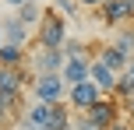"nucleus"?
<instances>
[{"label":"nucleus","mask_w":134,"mask_h":130,"mask_svg":"<svg viewBox=\"0 0 134 130\" xmlns=\"http://www.w3.org/2000/svg\"><path fill=\"white\" fill-rule=\"evenodd\" d=\"M35 35H39V46L60 49L64 39H67V21H64V14H57V11H42L39 25H35Z\"/></svg>","instance_id":"1"},{"label":"nucleus","mask_w":134,"mask_h":130,"mask_svg":"<svg viewBox=\"0 0 134 130\" xmlns=\"http://www.w3.org/2000/svg\"><path fill=\"white\" fill-rule=\"evenodd\" d=\"M32 95L39 102H64L67 98V81L60 77V70H49V74H35V84H32Z\"/></svg>","instance_id":"2"},{"label":"nucleus","mask_w":134,"mask_h":130,"mask_svg":"<svg viewBox=\"0 0 134 130\" xmlns=\"http://www.w3.org/2000/svg\"><path fill=\"white\" fill-rule=\"evenodd\" d=\"M99 98H102V88L92 81V77H88V81H78V84H71V88H67V102H71L78 113H85L88 106H95Z\"/></svg>","instance_id":"3"},{"label":"nucleus","mask_w":134,"mask_h":130,"mask_svg":"<svg viewBox=\"0 0 134 130\" xmlns=\"http://www.w3.org/2000/svg\"><path fill=\"white\" fill-rule=\"evenodd\" d=\"M28 67L35 74H49V70L64 67V49H49V46H35V53L28 56Z\"/></svg>","instance_id":"4"},{"label":"nucleus","mask_w":134,"mask_h":130,"mask_svg":"<svg viewBox=\"0 0 134 130\" xmlns=\"http://www.w3.org/2000/svg\"><path fill=\"white\" fill-rule=\"evenodd\" d=\"M85 113H88V120H92L99 130H109L116 120H120V109H116V102H113V98H106V95H102L95 106H88Z\"/></svg>","instance_id":"5"},{"label":"nucleus","mask_w":134,"mask_h":130,"mask_svg":"<svg viewBox=\"0 0 134 130\" xmlns=\"http://www.w3.org/2000/svg\"><path fill=\"white\" fill-rule=\"evenodd\" d=\"M88 70H92V60L88 56H64V67H60V77L67 81V88L78 81H88Z\"/></svg>","instance_id":"6"},{"label":"nucleus","mask_w":134,"mask_h":130,"mask_svg":"<svg viewBox=\"0 0 134 130\" xmlns=\"http://www.w3.org/2000/svg\"><path fill=\"white\" fill-rule=\"evenodd\" d=\"M0 28H4V42H11V46H25L28 42V25L18 14H7V18L0 21Z\"/></svg>","instance_id":"7"},{"label":"nucleus","mask_w":134,"mask_h":130,"mask_svg":"<svg viewBox=\"0 0 134 130\" xmlns=\"http://www.w3.org/2000/svg\"><path fill=\"white\" fill-rule=\"evenodd\" d=\"M49 109H53L49 102H39L35 98L28 106V113H25V127L21 130H49Z\"/></svg>","instance_id":"8"},{"label":"nucleus","mask_w":134,"mask_h":130,"mask_svg":"<svg viewBox=\"0 0 134 130\" xmlns=\"http://www.w3.org/2000/svg\"><path fill=\"white\" fill-rule=\"evenodd\" d=\"M88 77H92V81L102 88V95H113V88H116V70H109L102 60H92V70H88Z\"/></svg>","instance_id":"9"},{"label":"nucleus","mask_w":134,"mask_h":130,"mask_svg":"<svg viewBox=\"0 0 134 130\" xmlns=\"http://www.w3.org/2000/svg\"><path fill=\"white\" fill-rule=\"evenodd\" d=\"M21 88H25V70L21 67H0V91L21 95Z\"/></svg>","instance_id":"10"},{"label":"nucleus","mask_w":134,"mask_h":130,"mask_svg":"<svg viewBox=\"0 0 134 130\" xmlns=\"http://www.w3.org/2000/svg\"><path fill=\"white\" fill-rule=\"evenodd\" d=\"M95 60H102L109 70H116V74H120V70H127V60H131V56H124L113 42H106V46H99V56H95Z\"/></svg>","instance_id":"11"},{"label":"nucleus","mask_w":134,"mask_h":130,"mask_svg":"<svg viewBox=\"0 0 134 130\" xmlns=\"http://www.w3.org/2000/svg\"><path fill=\"white\" fill-rule=\"evenodd\" d=\"M25 46H11V42H0V67H25Z\"/></svg>","instance_id":"12"},{"label":"nucleus","mask_w":134,"mask_h":130,"mask_svg":"<svg viewBox=\"0 0 134 130\" xmlns=\"http://www.w3.org/2000/svg\"><path fill=\"white\" fill-rule=\"evenodd\" d=\"M74 127V116L67 113L64 102H53V109H49V130H71Z\"/></svg>","instance_id":"13"},{"label":"nucleus","mask_w":134,"mask_h":130,"mask_svg":"<svg viewBox=\"0 0 134 130\" xmlns=\"http://www.w3.org/2000/svg\"><path fill=\"white\" fill-rule=\"evenodd\" d=\"M14 14H18V18L25 21V25H39V18H42V7L35 4V0H25V4H21Z\"/></svg>","instance_id":"14"},{"label":"nucleus","mask_w":134,"mask_h":130,"mask_svg":"<svg viewBox=\"0 0 134 130\" xmlns=\"http://www.w3.org/2000/svg\"><path fill=\"white\" fill-rule=\"evenodd\" d=\"M113 95L120 98V102H127V98L134 95V77L127 74V70H120V74H116V88H113Z\"/></svg>","instance_id":"15"},{"label":"nucleus","mask_w":134,"mask_h":130,"mask_svg":"<svg viewBox=\"0 0 134 130\" xmlns=\"http://www.w3.org/2000/svg\"><path fill=\"white\" fill-rule=\"evenodd\" d=\"M14 109H18V95H7V91H0V123H7V120L14 116Z\"/></svg>","instance_id":"16"},{"label":"nucleus","mask_w":134,"mask_h":130,"mask_svg":"<svg viewBox=\"0 0 134 130\" xmlns=\"http://www.w3.org/2000/svg\"><path fill=\"white\" fill-rule=\"evenodd\" d=\"M113 46L120 49L124 56H134V32H127V28H124V32H120V35L113 39Z\"/></svg>","instance_id":"17"},{"label":"nucleus","mask_w":134,"mask_h":130,"mask_svg":"<svg viewBox=\"0 0 134 130\" xmlns=\"http://www.w3.org/2000/svg\"><path fill=\"white\" fill-rule=\"evenodd\" d=\"M64 56H88V46L85 42H78V39H64Z\"/></svg>","instance_id":"18"},{"label":"nucleus","mask_w":134,"mask_h":130,"mask_svg":"<svg viewBox=\"0 0 134 130\" xmlns=\"http://www.w3.org/2000/svg\"><path fill=\"white\" fill-rule=\"evenodd\" d=\"M78 4L81 0H53L57 14H64V18H74V14H78Z\"/></svg>","instance_id":"19"},{"label":"nucleus","mask_w":134,"mask_h":130,"mask_svg":"<svg viewBox=\"0 0 134 130\" xmlns=\"http://www.w3.org/2000/svg\"><path fill=\"white\" fill-rule=\"evenodd\" d=\"M71 130H99V127L88 120V113H81V116H74V127H71Z\"/></svg>","instance_id":"20"},{"label":"nucleus","mask_w":134,"mask_h":130,"mask_svg":"<svg viewBox=\"0 0 134 130\" xmlns=\"http://www.w3.org/2000/svg\"><path fill=\"white\" fill-rule=\"evenodd\" d=\"M109 130H134V127H131V123H124V120H116V123L109 127Z\"/></svg>","instance_id":"21"},{"label":"nucleus","mask_w":134,"mask_h":130,"mask_svg":"<svg viewBox=\"0 0 134 130\" xmlns=\"http://www.w3.org/2000/svg\"><path fill=\"white\" fill-rule=\"evenodd\" d=\"M4 4H7V7H11V11H18V7H21V4H25V0H4Z\"/></svg>","instance_id":"22"},{"label":"nucleus","mask_w":134,"mask_h":130,"mask_svg":"<svg viewBox=\"0 0 134 130\" xmlns=\"http://www.w3.org/2000/svg\"><path fill=\"white\" fill-rule=\"evenodd\" d=\"M81 4H85V7H102L106 0H81Z\"/></svg>","instance_id":"23"},{"label":"nucleus","mask_w":134,"mask_h":130,"mask_svg":"<svg viewBox=\"0 0 134 130\" xmlns=\"http://www.w3.org/2000/svg\"><path fill=\"white\" fill-rule=\"evenodd\" d=\"M127 113H131V120H134V95L127 98Z\"/></svg>","instance_id":"24"},{"label":"nucleus","mask_w":134,"mask_h":130,"mask_svg":"<svg viewBox=\"0 0 134 130\" xmlns=\"http://www.w3.org/2000/svg\"><path fill=\"white\" fill-rule=\"evenodd\" d=\"M127 74L134 77V56H131V60H127Z\"/></svg>","instance_id":"25"},{"label":"nucleus","mask_w":134,"mask_h":130,"mask_svg":"<svg viewBox=\"0 0 134 130\" xmlns=\"http://www.w3.org/2000/svg\"><path fill=\"white\" fill-rule=\"evenodd\" d=\"M0 42H4V28H0Z\"/></svg>","instance_id":"26"}]
</instances>
